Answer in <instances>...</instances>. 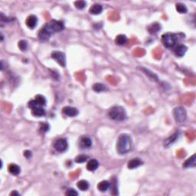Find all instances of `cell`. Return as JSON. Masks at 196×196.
Here are the masks:
<instances>
[{
	"label": "cell",
	"mask_w": 196,
	"mask_h": 196,
	"mask_svg": "<svg viewBox=\"0 0 196 196\" xmlns=\"http://www.w3.org/2000/svg\"><path fill=\"white\" fill-rule=\"evenodd\" d=\"M183 168L188 169V168H192V167H195L196 166V159H195V154L191 155L190 158H188L185 162L183 163Z\"/></svg>",
	"instance_id": "9a60e30c"
},
{
	"label": "cell",
	"mask_w": 196,
	"mask_h": 196,
	"mask_svg": "<svg viewBox=\"0 0 196 196\" xmlns=\"http://www.w3.org/2000/svg\"><path fill=\"white\" fill-rule=\"evenodd\" d=\"M173 116H174L175 120L176 121L177 123H183L187 119L186 110L183 107H182V106L176 107L173 110Z\"/></svg>",
	"instance_id": "5b68a950"
},
{
	"label": "cell",
	"mask_w": 196,
	"mask_h": 196,
	"mask_svg": "<svg viewBox=\"0 0 196 196\" xmlns=\"http://www.w3.org/2000/svg\"><path fill=\"white\" fill-rule=\"evenodd\" d=\"M39 104H38V102L36 101V100H32V101H30L29 103H28V107H29L30 109H31V110H34V109L37 108V107H39Z\"/></svg>",
	"instance_id": "1f68e13d"
},
{
	"label": "cell",
	"mask_w": 196,
	"mask_h": 196,
	"mask_svg": "<svg viewBox=\"0 0 196 196\" xmlns=\"http://www.w3.org/2000/svg\"><path fill=\"white\" fill-rule=\"evenodd\" d=\"M103 12V6L100 4H94L90 9V13L92 15H100Z\"/></svg>",
	"instance_id": "ac0fdd59"
},
{
	"label": "cell",
	"mask_w": 196,
	"mask_h": 196,
	"mask_svg": "<svg viewBox=\"0 0 196 196\" xmlns=\"http://www.w3.org/2000/svg\"><path fill=\"white\" fill-rule=\"evenodd\" d=\"M134 148V141L128 134H122L116 141V151L119 155H126L131 152Z\"/></svg>",
	"instance_id": "6da1fadb"
},
{
	"label": "cell",
	"mask_w": 196,
	"mask_h": 196,
	"mask_svg": "<svg viewBox=\"0 0 196 196\" xmlns=\"http://www.w3.org/2000/svg\"><path fill=\"white\" fill-rule=\"evenodd\" d=\"M77 186L79 189L81 190V191H87V190L89 188L90 185H89V182H88L87 181L80 180L77 183Z\"/></svg>",
	"instance_id": "7402d4cb"
},
{
	"label": "cell",
	"mask_w": 196,
	"mask_h": 196,
	"mask_svg": "<svg viewBox=\"0 0 196 196\" xmlns=\"http://www.w3.org/2000/svg\"><path fill=\"white\" fill-rule=\"evenodd\" d=\"M142 71H143V72L145 73V74H146V75L148 76L149 77H150L152 80H158V77H157L156 75H155L154 73H152V71H149V70L146 69V68H142Z\"/></svg>",
	"instance_id": "f1b7e54d"
},
{
	"label": "cell",
	"mask_w": 196,
	"mask_h": 196,
	"mask_svg": "<svg viewBox=\"0 0 196 196\" xmlns=\"http://www.w3.org/2000/svg\"><path fill=\"white\" fill-rule=\"evenodd\" d=\"M62 112L64 115L70 116V117H74V116H77L79 113V110L77 108L73 107H69V106L64 107L62 109Z\"/></svg>",
	"instance_id": "ba28073f"
},
{
	"label": "cell",
	"mask_w": 196,
	"mask_h": 196,
	"mask_svg": "<svg viewBox=\"0 0 196 196\" xmlns=\"http://www.w3.org/2000/svg\"><path fill=\"white\" fill-rule=\"evenodd\" d=\"M161 41L162 45L167 48H173L176 46L178 43L177 35L170 32L163 34L162 35Z\"/></svg>",
	"instance_id": "277c9868"
},
{
	"label": "cell",
	"mask_w": 196,
	"mask_h": 196,
	"mask_svg": "<svg viewBox=\"0 0 196 196\" xmlns=\"http://www.w3.org/2000/svg\"><path fill=\"white\" fill-rule=\"evenodd\" d=\"M52 58L61 67H63V68L66 67L67 59L65 54L64 52H59V51H54L52 53Z\"/></svg>",
	"instance_id": "8992f818"
},
{
	"label": "cell",
	"mask_w": 196,
	"mask_h": 196,
	"mask_svg": "<svg viewBox=\"0 0 196 196\" xmlns=\"http://www.w3.org/2000/svg\"><path fill=\"white\" fill-rule=\"evenodd\" d=\"M65 195L68 196H77L78 195V192L74 188H68L65 191Z\"/></svg>",
	"instance_id": "4dcf8cb0"
},
{
	"label": "cell",
	"mask_w": 196,
	"mask_h": 196,
	"mask_svg": "<svg viewBox=\"0 0 196 196\" xmlns=\"http://www.w3.org/2000/svg\"><path fill=\"white\" fill-rule=\"evenodd\" d=\"M188 50V47L185 45L179 44L174 48V53L177 57H183Z\"/></svg>",
	"instance_id": "4fadbf2b"
},
{
	"label": "cell",
	"mask_w": 196,
	"mask_h": 196,
	"mask_svg": "<svg viewBox=\"0 0 196 196\" xmlns=\"http://www.w3.org/2000/svg\"><path fill=\"white\" fill-rule=\"evenodd\" d=\"M35 100L38 102V104H39L40 107H43V106L46 105L47 101H46V99L45 98L44 96L41 95V94H38V95L35 96Z\"/></svg>",
	"instance_id": "484cf974"
},
{
	"label": "cell",
	"mask_w": 196,
	"mask_h": 196,
	"mask_svg": "<svg viewBox=\"0 0 196 196\" xmlns=\"http://www.w3.org/2000/svg\"><path fill=\"white\" fill-rule=\"evenodd\" d=\"M161 29V25L159 23H152L148 27V31L150 34H155L157 33L159 30Z\"/></svg>",
	"instance_id": "ffe728a7"
},
{
	"label": "cell",
	"mask_w": 196,
	"mask_h": 196,
	"mask_svg": "<svg viewBox=\"0 0 196 196\" xmlns=\"http://www.w3.org/2000/svg\"><path fill=\"white\" fill-rule=\"evenodd\" d=\"M32 114L35 116H38V117H41L45 115V110L42 107H37V108L32 110Z\"/></svg>",
	"instance_id": "d4e9b609"
},
{
	"label": "cell",
	"mask_w": 196,
	"mask_h": 196,
	"mask_svg": "<svg viewBox=\"0 0 196 196\" xmlns=\"http://www.w3.org/2000/svg\"><path fill=\"white\" fill-rule=\"evenodd\" d=\"M143 164V162L141 159L140 158H134L130 159L127 163V168L130 169H134L138 167L141 166Z\"/></svg>",
	"instance_id": "9c48e42d"
},
{
	"label": "cell",
	"mask_w": 196,
	"mask_h": 196,
	"mask_svg": "<svg viewBox=\"0 0 196 196\" xmlns=\"http://www.w3.org/2000/svg\"><path fill=\"white\" fill-rule=\"evenodd\" d=\"M48 130H49V126L48 125L47 123H44L41 125V131H43V132H47Z\"/></svg>",
	"instance_id": "d6a6232c"
},
{
	"label": "cell",
	"mask_w": 196,
	"mask_h": 196,
	"mask_svg": "<svg viewBox=\"0 0 196 196\" xmlns=\"http://www.w3.org/2000/svg\"><path fill=\"white\" fill-rule=\"evenodd\" d=\"M31 155H32V152H31V151L25 150V152H24V156H25V158L29 159V158H31Z\"/></svg>",
	"instance_id": "836d02e7"
},
{
	"label": "cell",
	"mask_w": 196,
	"mask_h": 196,
	"mask_svg": "<svg viewBox=\"0 0 196 196\" xmlns=\"http://www.w3.org/2000/svg\"><path fill=\"white\" fill-rule=\"evenodd\" d=\"M43 28L45 29L51 35H52L53 34L58 33V32L63 31L64 29V24L61 21L52 20L49 22H48L43 27Z\"/></svg>",
	"instance_id": "3957f363"
},
{
	"label": "cell",
	"mask_w": 196,
	"mask_h": 196,
	"mask_svg": "<svg viewBox=\"0 0 196 196\" xmlns=\"http://www.w3.org/2000/svg\"><path fill=\"white\" fill-rule=\"evenodd\" d=\"M99 162L97 161L95 159H90L88 161L87 164V169L88 171L94 172L95 170H97L99 167Z\"/></svg>",
	"instance_id": "5bb4252c"
},
{
	"label": "cell",
	"mask_w": 196,
	"mask_h": 196,
	"mask_svg": "<svg viewBox=\"0 0 196 196\" xmlns=\"http://www.w3.org/2000/svg\"><path fill=\"white\" fill-rule=\"evenodd\" d=\"M93 90L97 93H101L107 91V87L104 84H103L97 83L95 84H94V86H93Z\"/></svg>",
	"instance_id": "603a6c76"
},
{
	"label": "cell",
	"mask_w": 196,
	"mask_h": 196,
	"mask_svg": "<svg viewBox=\"0 0 196 196\" xmlns=\"http://www.w3.org/2000/svg\"><path fill=\"white\" fill-rule=\"evenodd\" d=\"M18 46H19V49H20L22 52H26L28 48V41H25V40H21V41H19Z\"/></svg>",
	"instance_id": "4316f807"
},
{
	"label": "cell",
	"mask_w": 196,
	"mask_h": 196,
	"mask_svg": "<svg viewBox=\"0 0 196 196\" xmlns=\"http://www.w3.org/2000/svg\"><path fill=\"white\" fill-rule=\"evenodd\" d=\"M110 183L108 182V181H101V182L98 183L97 185V188L101 192H106L107 190L110 189Z\"/></svg>",
	"instance_id": "2e32d148"
},
{
	"label": "cell",
	"mask_w": 196,
	"mask_h": 196,
	"mask_svg": "<svg viewBox=\"0 0 196 196\" xmlns=\"http://www.w3.org/2000/svg\"><path fill=\"white\" fill-rule=\"evenodd\" d=\"M176 9L180 14H185V13L188 12V9H187L186 5L183 3H181V2L176 3Z\"/></svg>",
	"instance_id": "cb8c5ba5"
},
{
	"label": "cell",
	"mask_w": 196,
	"mask_h": 196,
	"mask_svg": "<svg viewBox=\"0 0 196 196\" xmlns=\"http://www.w3.org/2000/svg\"><path fill=\"white\" fill-rule=\"evenodd\" d=\"M51 36H52V35L43 28L40 30L39 33H38V38H39V40H41V41H48V40L51 38Z\"/></svg>",
	"instance_id": "d6986e66"
},
{
	"label": "cell",
	"mask_w": 196,
	"mask_h": 196,
	"mask_svg": "<svg viewBox=\"0 0 196 196\" xmlns=\"http://www.w3.org/2000/svg\"><path fill=\"white\" fill-rule=\"evenodd\" d=\"M54 147L56 149L58 152H64L68 149V143L66 139L64 138H60L55 141Z\"/></svg>",
	"instance_id": "52a82bcc"
},
{
	"label": "cell",
	"mask_w": 196,
	"mask_h": 196,
	"mask_svg": "<svg viewBox=\"0 0 196 196\" xmlns=\"http://www.w3.org/2000/svg\"><path fill=\"white\" fill-rule=\"evenodd\" d=\"M108 116L113 120L120 122L127 119V115L124 107L121 106H114L109 110Z\"/></svg>",
	"instance_id": "7a4b0ae2"
},
{
	"label": "cell",
	"mask_w": 196,
	"mask_h": 196,
	"mask_svg": "<svg viewBox=\"0 0 196 196\" xmlns=\"http://www.w3.org/2000/svg\"><path fill=\"white\" fill-rule=\"evenodd\" d=\"M1 20H2V22H9V21H11L12 19H9L8 17L4 16L3 13H1Z\"/></svg>",
	"instance_id": "d590c367"
},
{
	"label": "cell",
	"mask_w": 196,
	"mask_h": 196,
	"mask_svg": "<svg viewBox=\"0 0 196 196\" xmlns=\"http://www.w3.org/2000/svg\"><path fill=\"white\" fill-rule=\"evenodd\" d=\"M8 170L10 174L13 175V176H18L21 173V168L18 165L15 164V163H12V164H10L9 166Z\"/></svg>",
	"instance_id": "e0dca14e"
},
{
	"label": "cell",
	"mask_w": 196,
	"mask_h": 196,
	"mask_svg": "<svg viewBox=\"0 0 196 196\" xmlns=\"http://www.w3.org/2000/svg\"><path fill=\"white\" fill-rule=\"evenodd\" d=\"M179 137H180V133H179V131H176L175 134H173V135L170 136L169 137H168L166 140H165V141H164V146L166 148L169 147L171 145H173V143L177 141V140L179 139Z\"/></svg>",
	"instance_id": "30bf717a"
},
{
	"label": "cell",
	"mask_w": 196,
	"mask_h": 196,
	"mask_svg": "<svg viewBox=\"0 0 196 196\" xmlns=\"http://www.w3.org/2000/svg\"><path fill=\"white\" fill-rule=\"evenodd\" d=\"M127 37L125 35H118L115 38V43L118 45H124L127 42Z\"/></svg>",
	"instance_id": "44dd1931"
},
{
	"label": "cell",
	"mask_w": 196,
	"mask_h": 196,
	"mask_svg": "<svg viewBox=\"0 0 196 196\" xmlns=\"http://www.w3.org/2000/svg\"><path fill=\"white\" fill-rule=\"evenodd\" d=\"M74 5H75L76 8L77 9H83L85 8V6H86V2H84V1H77V2H74Z\"/></svg>",
	"instance_id": "f546056e"
},
{
	"label": "cell",
	"mask_w": 196,
	"mask_h": 196,
	"mask_svg": "<svg viewBox=\"0 0 196 196\" xmlns=\"http://www.w3.org/2000/svg\"><path fill=\"white\" fill-rule=\"evenodd\" d=\"M0 69H1V71H4V70L6 68V62H5L4 61H1V62H0Z\"/></svg>",
	"instance_id": "e575fe53"
},
{
	"label": "cell",
	"mask_w": 196,
	"mask_h": 196,
	"mask_svg": "<svg viewBox=\"0 0 196 196\" xmlns=\"http://www.w3.org/2000/svg\"><path fill=\"white\" fill-rule=\"evenodd\" d=\"M88 158H89L88 155H85V154H80V155H78L77 157H76L74 161H75V162L77 163H84L86 161H87Z\"/></svg>",
	"instance_id": "83f0119b"
},
{
	"label": "cell",
	"mask_w": 196,
	"mask_h": 196,
	"mask_svg": "<svg viewBox=\"0 0 196 196\" xmlns=\"http://www.w3.org/2000/svg\"><path fill=\"white\" fill-rule=\"evenodd\" d=\"M79 145L81 149H89L92 146V140L88 137H81L79 141Z\"/></svg>",
	"instance_id": "8fae6325"
},
{
	"label": "cell",
	"mask_w": 196,
	"mask_h": 196,
	"mask_svg": "<svg viewBox=\"0 0 196 196\" xmlns=\"http://www.w3.org/2000/svg\"><path fill=\"white\" fill-rule=\"evenodd\" d=\"M10 195H12V196H19V195H20V193H19V191H16V190H14V191H12L11 193H10Z\"/></svg>",
	"instance_id": "8d00e7d4"
},
{
	"label": "cell",
	"mask_w": 196,
	"mask_h": 196,
	"mask_svg": "<svg viewBox=\"0 0 196 196\" xmlns=\"http://www.w3.org/2000/svg\"><path fill=\"white\" fill-rule=\"evenodd\" d=\"M38 18L36 17L34 15H31V16H28L26 19V21H25V25H27L28 28H29L30 29H34V28L36 27L37 24H38Z\"/></svg>",
	"instance_id": "7c38bea8"
}]
</instances>
